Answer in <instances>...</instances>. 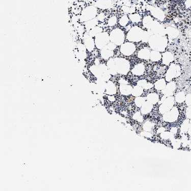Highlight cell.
I'll return each instance as SVG.
<instances>
[{"label":"cell","instance_id":"1","mask_svg":"<svg viewBox=\"0 0 191 191\" xmlns=\"http://www.w3.org/2000/svg\"><path fill=\"white\" fill-rule=\"evenodd\" d=\"M89 69L92 74L100 80L106 82L109 80L111 77L108 66L105 64L93 65L90 66Z\"/></svg>","mask_w":191,"mask_h":191},{"label":"cell","instance_id":"2","mask_svg":"<svg viewBox=\"0 0 191 191\" xmlns=\"http://www.w3.org/2000/svg\"><path fill=\"white\" fill-rule=\"evenodd\" d=\"M148 42L154 51H164L167 46L168 39L165 35H152Z\"/></svg>","mask_w":191,"mask_h":191},{"label":"cell","instance_id":"3","mask_svg":"<svg viewBox=\"0 0 191 191\" xmlns=\"http://www.w3.org/2000/svg\"><path fill=\"white\" fill-rule=\"evenodd\" d=\"M97 15V9L94 6H89L85 8L81 12L80 19L81 22L85 23L87 21L95 18Z\"/></svg>","mask_w":191,"mask_h":191},{"label":"cell","instance_id":"4","mask_svg":"<svg viewBox=\"0 0 191 191\" xmlns=\"http://www.w3.org/2000/svg\"><path fill=\"white\" fill-rule=\"evenodd\" d=\"M114 60L117 73L123 75L127 74L130 69V64L128 61L122 58H115Z\"/></svg>","mask_w":191,"mask_h":191},{"label":"cell","instance_id":"5","mask_svg":"<svg viewBox=\"0 0 191 191\" xmlns=\"http://www.w3.org/2000/svg\"><path fill=\"white\" fill-rule=\"evenodd\" d=\"M110 40L116 45H121L123 44L125 36L123 31L119 28H115L111 31L109 35Z\"/></svg>","mask_w":191,"mask_h":191},{"label":"cell","instance_id":"6","mask_svg":"<svg viewBox=\"0 0 191 191\" xmlns=\"http://www.w3.org/2000/svg\"><path fill=\"white\" fill-rule=\"evenodd\" d=\"M143 33L144 31L139 27H132L127 33V39L131 42H138L142 40Z\"/></svg>","mask_w":191,"mask_h":191},{"label":"cell","instance_id":"7","mask_svg":"<svg viewBox=\"0 0 191 191\" xmlns=\"http://www.w3.org/2000/svg\"><path fill=\"white\" fill-rule=\"evenodd\" d=\"M95 47L98 49H101L109 43L110 37L108 33L106 32H102L95 37Z\"/></svg>","mask_w":191,"mask_h":191},{"label":"cell","instance_id":"8","mask_svg":"<svg viewBox=\"0 0 191 191\" xmlns=\"http://www.w3.org/2000/svg\"><path fill=\"white\" fill-rule=\"evenodd\" d=\"M160 103V111L162 114H165L172 108L174 103V99L171 96H165L161 99Z\"/></svg>","mask_w":191,"mask_h":191},{"label":"cell","instance_id":"9","mask_svg":"<svg viewBox=\"0 0 191 191\" xmlns=\"http://www.w3.org/2000/svg\"><path fill=\"white\" fill-rule=\"evenodd\" d=\"M181 74V68L178 65L175 64H171L167 70L165 79L167 82H170L173 78L178 76Z\"/></svg>","mask_w":191,"mask_h":191},{"label":"cell","instance_id":"10","mask_svg":"<svg viewBox=\"0 0 191 191\" xmlns=\"http://www.w3.org/2000/svg\"><path fill=\"white\" fill-rule=\"evenodd\" d=\"M115 44L109 42L105 47L101 49V55L103 59L109 60L114 55V50L116 48Z\"/></svg>","mask_w":191,"mask_h":191},{"label":"cell","instance_id":"11","mask_svg":"<svg viewBox=\"0 0 191 191\" xmlns=\"http://www.w3.org/2000/svg\"><path fill=\"white\" fill-rule=\"evenodd\" d=\"M179 112L176 107L172 108L170 110L165 113L163 119L165 121L169 122H173L176 121L178 117Z\"/></svg>","mask_w":191,"mask_h":191},{"label":"cell","instance_id":"12","mask_svg":"<svg viewBox=\"0 0 191 191\" xmlns=\"http://www.w3.org/2000/svg\"><path fill=\"white\" fill-rule=\"evenodd\" d=\"M136 51V45L132 42L123 43L120 47V51L123 55H132Z\"/></svg>","mask_w":191,"mask_h":191},{"label":"cell","instance_id":"13","mask_svg":"<svg viewBox=\"0 0 191 191\" xmlns=\"http://www.w3.org/2000/svg\"><path fill=\"white\" fill-rule=\"evenodd\" d=\"M148 31L153 35H165L166 34V29H165L162 25L156 21H154L152 26L150 27Z\"/></svg>","mask_w":191,"mask_h":191},{"label":"cell","instance_id":"14","mask_svg":"<svg viewBox=\"0 0 191 191\" xmlns=\"http://www.w3.org/2000/svg\"><path fill=\"white\" fill-rule=\"evenodd\" d=\"M84 40V44L87 50L89 52L92 51L94 49L95 47L94 39L89 34L88 32L85 34L83 37Z\"/></svg>","mask_w":191,"mask_h":191},{"label":"cell","instance_id":"15","mask_svg":"<svg viewBox=\"0 0 191 191\" xmlns=\"http://www.w3.org/2000/svg\"><path fill=\"white\" fill-rule=\"evenodd\" d=\"M149 10L150 11L151 15L158 20L160 21H163L165 19V13L164 11L159 8L158 7H149Z\"/></svg>","mask_w":191,"mask_h":191},{"label":"cell","instance_id":"16","mask_svg":"<svg viewBox=\"0 0 191 191\" xmlns=\"http://www.w3.org/2000/svg\"><path fill=\"white\" fill-rule=\"evenodd\" d=\"M94 6L97 8L106 10L113 7V2L112 0H97L95 3Z\"/></svg>","mask_w":191,"mask_h":191},{"label":"cell","instance_id":"17","mask_svg":"<svg viewBox=\"0 0 191 191\" xmlns=\"http://www.w3.org/2000/svg\"><path fill=\"white\" fill-rule=\"evenodd\" d=\"M176 89V84L173 82H170V83L166 85L165 88L162 90V92L166 97L172 96L174 92Z\"/></svg>","mask_w":191,"mask_h":191},{"label":"cell","instance_id":"18","mask_svg":"<svg viewBox=\"0 0 191 191\" xmlns=\"http://www.w3.org/2000/svg\"><path fill=\"white\" fill-rule=\"evenodd\" d=\"M119 90L121 94L124 95H128L132 93L133 88L130 85L127 84H122L120 85Z\"/></svg>","mask_w":191,"mask_h":191},{"label":"cell","instance_id":"19","mask_svg":"<svg viewBox=\"0 0 191 191\" xmlns=\"http://www.w3.org/2000/svg\"><path fill=\"white\" fill-rule=\"evenodd\" d=\"M117 91V89L115 85L111 81H109L106 84L105 92L107 94L109 95H113L115 94Z\"/></svg>","mask_w":191,"mask_h":191},{"label":"cell","instance_id":"20","mask_svg":"<svg viewBox=\"0 0 191 191\" xmlns=\"http://www.w3.org/2000/svg\"><path fill=\"white\" fill-rule=\"evenodd\" d=\"M163 63L165 65H168L174 60V56L172 53L170 51H166L162 55Z\"/></svg>","mask_w":191,"mask_h":191},{"label":"cell","instance_id":"21","mask_svg":"<svg viewBox=\"0 0 191 191\" xmlns=\"http://www.w3.org/2000/svg\"><path fill=\"white\" fill-rule=\"evenodd\" d=\"M145 72V66L142 63L138 64L132 69V72L136 76H141Z\"/></svg>","mask_w":191,"mask_h":191},{"label":"cell","instance_id":"22","mask_svg":"<svg viewBox=\"0 0 191 191\" xmlns=\"http://www.w3.org/2000/svg\"><path fill=\"white\" fill-rule=\"evenodd\" d=\"M107 66L109 70V72L111 75H116L118 74L115 66V62L114 58H110L107 62Z\"/></svg>","mask_w":191,"mask_h":191},{"label":"cell","instance_id":"23","mask_svg":"<svg viewBox=\"0 0 191 191\" xmlns=\"http://www.w3.org/2000/svg\"><path fill=\"white\" fill-rule=\"evenodd\" d=\"M150 53V50L148 48H143L138 52V57L141 59H149Z\"/></svg>","mask_w":191,"mask_h":191},{"label":"cell","instance_id":"24","mask_svg":"<svg viewBox=\"0 0 191 191\" xmlns=\"http://www.w3.org/2000/svg\"><path fill=\"white\" fill-rule=\"evenodd\" d=\"M99 24V21L97 18L91 19L87 21L85 23V27L87 31L88 32L90 30L94 28V27H97V25Z\"/></svg>","mask_w":191,"mask_h":191},{"label":"cell","instance_id":"25","mask_svg":"<svg viewBox=\"0 0 191 191\" xmlns=\"http://www.w3.org/2000/svg\"><path fill=\"white\" fill-rule=\"evenodd\" d=\"M166 33L168 34L169 37L171 38H176L179 35V31L173 27H168L166 29Z\"/></svg>","mask_w":191,"mask_h":191},{"label":"cell","instance_id":"26","mask_svg":"<svg viewBox=\"0 0 191 191\" xmlns=\"http://www.w3.org/2000/svg\"><path fill=\"white\" fill-rule=\"evenodd\" d=\"M152 105V103H149L148 101H145L141 107V113L142 114L145 115L150 112L153 108Z\"/></svg>","mask_w":191,"mask_h":191},{"label":"cell","instance_id":"27","mask_svg":"<svg viewBox=\"0 0 191 191\" xmlns=\"http://www.w3.org/2000/svg\"><path fill=\"white\" fill-rule=\"evenodd\" d=\"M154 21L151 17L149 15H147L144 17L143 19V24L145 28H146L148 30L150 29V27L152 26L153 24L154 23Z\"/></svg>","mask_w":191,"mask_h":191},{"label":"cell","instance_id":"28","mask_svg":"<svg viewBox=\"0 0 191 191\" xmlns=\"http://www.w3.org/2000/svg\"><path fill=\"white\" fill-rule=\"evenodd\" d=\"M147 100L152 105L156 104L159 101L158 95L155 93H151L147 96Z\"/></svg>","mask_w":191,"mask_h":191},{"label":"cell","instance_id":"29","mask_svg":"<svg viewBox=\"0 0 191 191\" xmlns=\"http://www.w3.org/2000/svg\"><path fill=\"white\" fill-rule=\"evenodd\" d=\"M162 58V56L160 54V51H153L150 53V59L153 62L160 61Z\"/></svg>","mask_w":191,"mask_h":191},{"label":"cell","instance_id":"30","mask_svg":"<svg viewBox=\"0 0 191 191\" xmlns=\"http://www.w3.org/2000/svg\"><path fill=\"white\" fill-rule=\"evenodd\" d=\"M166 86V81L164 78H162L156 81L154 84L155 88L158 90H163Z\"/></svg>","mask_w":191,"mask_h":191},{"label":"cell","instance_id":"31","mask_svg":"<svg viewBox=\"0 0 191 191\" xmlns=\"http://www.w3.org/2000/svg\"><path fill=\"white\" fill-rule=\"evenodd\" d=\"M143 93V88L137 85L134 87V88H133L132 94L134 97H138L141 96Z\"/></svg>","mask_w":191,"mask_h":191},{"label":"cell","instance_id":"32","mask_svg":"<svg viewBox=\"0 0 191 191\" xmlns=\"http://www.w3.org/2000/svg\"><path fill=\"white\" fill-rule=\"evenodd\" d=\"M137 85L145 89H149L151 88L153 86V85L150 83H148L145 80H140L137 83Z\"/></svg>","mask_w":191,"mask_h":191},{"label":"cell","instance_id":"33","mask_svg":"<svg viewBox=\"0 0 191 191\" xmlns=\"http://www.w3.org/2000/svg\"><path fill=\"white\" fill-rule=\"evenodd\" d=\"M102 32H103V29L101 27L97 26L90 30V31H89L88 32L91 37H95L97 34H99V33H101Z\"/></svg>","mask_w":191,"mask_h":191},{"label":"cell","instance_id":"34","mask_svg":"<svg viewBox=\"0 0 191 191\" xmlns=\"http://www.w3.org/2000/svg\"><path fill=\"white\" fill-rule=\"evenodd\" d=\"M128 18L130 19L132 23H138L140 22L141 20V17L139 14H130L129 15Z\"/></svg>","mask_w":191,"mask_h":191},{"label":"cell","instance_id":"35","mask_svg":"<svg viewBox=\"0 0 191 191\" xmlns=\"http://www.w3.org/2000/svg\"><path fill=\"white\" fill-rule=\"evenodd\" d=\"M185 93L183 92H181L176 94L175 95V99L177 103H183L185 101Z\"/></svg>","mask_w":191,"mask_h":191},{"label":"cell","instance_id":"36","mask_svg":"<svg viewBox=\"0 0 191 191\" xmlns=\"http://www.w3.org/2000/svg\"><path fill=\"white\" fill-rule=\"evenodd\" d=\"M189 124H190V121H189V119H186L183 121L182 125L181 126V133H185V132L188 131Z\"/></svg>","mask_w":191,"mask_h":191},{"label":"cell","instance_id":"37","mask_svg":"<svg viewBox=\"0 0 191 191\" xmlns=\"http://www.w3.org/2000/svg\"><path fill=\"white\" fill-rule=\"evenodd\" d=\"M143 128L145 131L146 132H149L152 131L154 128L153 124L151 122H146L143 125Z\"/></svg>","mask_w":191,"mask_h":191},{"label":"cell","instance_id":"38","mask_svg":"<svg viewBox=\"0 0 191 191\" xmlns=\"http://www.w3.org/2000/svg\"><path fill=\"white\" fill-rule=\"evenodd\" d=\"M129 22V18L126 15H123L119 19V23L122 27H125Z\"/></svg>","mask_w":191,"mask_h":191},{"label":"cell","instance_id":"39","mask_svg":"<svg viewBox=\"0 0 191 191\" xmlns=\"http://www.w3.org/2000/svg\"><path fill=\"white\" fill-rule=\"evenodd\" d=\"M145 102V99L142 97H138L135 99V103L138 107H141Z\"/></svg>","mask_w":191,"mask_h":191},{"label":"cell","instance_id":"40","mask_svg":"<svg viewBox=\"0 0 191 191\" xmlns=\"http://www.w3.org/2000/svg\"><path fill=\"white\" fill-rule=\"evenodd\" d=\"M153 35L152 33L150 32L149 31H146L144 32L143 34V37H142V40L144 42H148L149 39H150L151 36Z\"/></svg>","mask_w":191,"mask_h":191},{"label":"cell","instance_id":"41","mask_svg":"<svg viewBox=\"0 0 191 191\" xmlns=\"http://www.w3.org/2000/svg\"><path fill=\"white\" fill-rule=\"evenodd\" d=\"M117 23V18L116 16H112L108 21V25L110 27L114 26Z\"/></svg>","mask_w":191,"mask_h":191},{"label":"cell","instance_id":"42","mask_svg":"<svg viewBox=\"0 0 191 191\" xmlns=\"http://www.w3.org/2000/svg\"><path fill=\"white\" fill-rule=\"evenodd\" d=\"M122 10L123 11L127 13H130L132 14L135 12V9L134 7H131L126 6H124L122 7Z\"/></svg>","mask_w":191,"mask_h":191},{"label":"cell","instance_id":"43","mask_svg":"<svg viewBox=\"0 0 191 191\" xmlns=\"http://www.w3.org/2000/svg\"><path fill=\"white\" fill-rule=\"evenodd\" d=\"M133 118H134L135 120H136L137 121H139V122H141V121H143V117H142V115H141V113H140V112H136L134 115H133Z\"/></svg>","mask_w":191,"mask_h":191},{"label":"cell","instance_id":"44","mask_svg":"<svg viewBox=\"0 0 191 191\" xmlns=\"http://www.w3.org/2000/svg\"><path fill=\"white\" fill-rule=\"evenodd\" d=\"M185 101L187 106H191V94H188L186 95Z\"/></svg>","mask_w":191,"mask_h":191},{"label":"cell","instance_id":"45","mask_svg":"<svg viewBox=\"0 0 191 191\" xmlns=\"http://www.w3.org/2000/svg\"><path fill=\"white\" fill-rule=\"evenodd\" d=\"M173 146L176 148H178L181 146V141L178 139H175L172 141Z\"/></svg>","mask_w":191,"mask_h":191},{"label":"cell","instance_id":"46","mask_svg":"<svg viewBox=\"0 0 191 191\" xmlns=\"http://www.w3.org/2000/svg\"><path fill=\"white\" fill-rule=\"evenodd\" d=\"M97 19H98V21H100V22H103L105 20V15L103 13H99L97 16Z\"/></svg>","mask_w":191,"mask_h":191},{"label":"cell","instance_id":"47","mask_svg":"<svg viewBox=\"0 0 191 191\" xmlns=\"http://www.w3.org/2000/svg\"><path fill=\"white\" fill-rule=\"evenodd\" d=\"M186 116L188 118L191 119V106H188L186 111Z\"/></svg>","mask_w":191,"mask_h":191},{"label":"cell","instance_id":"48","mask_svg":"<svg viewBox=\"0 0 191 191\" xmlns=\"http://www.w3.org/2000/svg\"><path fill=\"white\" fill-rule=\"evenodd\" d=\"M185 5L187 7L191 6V0H187L185 3Z\"/></svg>","mask_w":191,"mask_h":191},{"label":"cell","instance_id":"49","mask_svg":"<svg viewBox=\"0 0 191 191\" xmlns=\"http://www.w3.org/2000/svg\"><path fill=\"white\" fill-rule=\"evenodd\" d=\"M108 99H109V100L111 101H114L115 100V97H113V96H112V95L109 96V97H108Z\"/></svg>","mask_w":191,"mask_h":191},{"label":"cell","instance_id":"50","mask_svg":"<svg viewBox=\"0 0 191 191\" xmlns=\"http://www.w3.org/2000/svg\"><path fill=\"white\" fill-rule=\"evenodd\" d=\"M188 132H189V134L191 136V121H190V124H189V130H188Z\"/></svg>","mask_w":191,"mask_h":191},{"label":"cell","instance_id":"51","mask_svg":"<svg viewBox=\"0 0 191 191\" xmlns=\"http://www.w3.org/2000/svg\"><path fill=\"white\" fill-rule=\"evenodd\" d=\"M139 1H142L143 0H139Z\"/></svg>","mask_w":191,"mask_h":191}]
</instances>
